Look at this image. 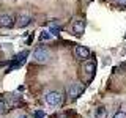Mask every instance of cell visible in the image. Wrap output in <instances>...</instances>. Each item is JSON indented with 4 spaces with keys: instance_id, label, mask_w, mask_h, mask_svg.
<instances>
[{
    "instance_id": "1",
    "label": "cell",
    "mask_w": 126,
    "mask_h": 118,
    "mask_svg": "<svg viewBox=\"0 0 126 118\" xmlns=\"http://www.w3.org/2000/svg\"><path fill=\"white\" fill-rule=\"evenodd\" d=\"M33 58H35V61H38V63H46V61H49L50 54L46 47H36V49L33 50Z\"/></svg>"
},
{
    "instance_id": "2",
    "label": "cell",
    "mask_w": 126,
    "mask_h": 118,
    "mask_svg": "<svg viewBox=\"0 0 126 118\" xmlns=\"http://www.w3.org/2000/svg\"><path fill=\"white\" fill-rule=\"evenodd\" d=\"M62 101H63V96L58 91H49L46 94V102L49 105H60Z\"/></svg>"
},
{
    "instance_id": "3",
    "label": "cell",
    "mask_w": 126,
    "mask_h": 118,
    "mask_svg": "<svg viewBox=\"0 0 126 118\" xmlns=\"http://www.w3.org/2000/svg\"><path fill=\"white\" fill-rule=\"evenodd\" d=\"M82 93H84V85L80 84H71L68 87V96L71 99H77Z\"/></svg>"
},
{
    "instance_id": "4",
    "label": "cell",
    "mask_w": 126,
    "mask_h": 118,
    "mask_svg": "<svg viewBox=\"0 0 126 118\" xmlns=\"http://www.w3.org/2000/svg\"><path fill=\"white\" fill-rule=\"evenodd\" d=\"M71 30H73L74 35H82L85 30V21L84 19H74L71 22Z\"/></svg>"
},
{
    "instance_id": "5",
    "label": "cell",
    "mask_w": 126,
    "mask_h": 118,
    "mask_svg": "<svg viewBox=\"0 0 126 118\" xmlns=\"http://www.w3.org/2000/svg\"><path fill=\"white\" fill-rule=\"evenodd\" d=\"M14 25V17L11 14H3L2 17H0V27H3V29H10V27Z\"/></svg>"
},
{
    "instance_id": "6",
    "label": "cell",
    "mask_w": 126,
    "mask_h": 118,
    "mask_svg": "<svg viewBox=\"0 0 126 118\" xmlns=\"http://www.w3.org/2000/svg\"><path fill=\"white\" fill-rule=\"evenodd\" d=\"M76 55L79 58H82V60H85V58L90 57V50L87 49L85 46H77L76 47Z\"/></svg>"
},
{
    "instance_id": "7",
    "label": "cell",
    "mask_w": 126,
    "mask_h": 118,
    "mask_svg": "<svg viewBox=\"0 0 126 118\" xmlns=\"http://www.w3.org/2000/svg\"><path fill=\"white\" fill-rule=\"evenodd\" d=\"M30 22H32V17H30V16L22 14V16H19V19H17V22H16V25H17L19 29H24V27H27Z\"/></svg>"
},
{
    "instance_id": "8",
    "label": "cell",
    "mask_w": 126,
    "mask_h": 118,
    "mask_svg": "<svg viewBox=\"0 0 126 118\" xmlns=\"http://www.w3.org/2000/svg\"><path fill=\"white\" fill-rule=\"evenodd\" d=\"M94 69H96L94 63H85V65H84V71H85V74H87V77H88V79L93 76Z\"/></svg>"
},
{
    "instance_id": "9",
    "label": "cell",
    "mask_w": 126,
    "mask_h": 118,
    "mask_svg": "<svg viewBox=\"0 0 126 118\" xmlns=\"http://www.w3.org/2000/svg\"><path fill=\"white\" fill-rule=\"evenodd\" d=\"M107 117V110L106 107H98L96 109V118H106Z\"/></svg>"
},
{
    "instance_id": "10",
    "label": "cell",
    "mask_w": 126,
    "mask_h": 118,
    "mask_svg": "<svg viewBox=\"0 0 126 118\" xmlns=\"http://www.w3.org/2000/svg\"><path fill=\"white\" fill-rule=\"evenodd\" d=\"M50 38H52L50 31H43L41 36H39V39H41V41H47V39H50Z\"/></svg>"
},
{
    "instance_id": "11",
    "label": "cell",
    "mask_w": 126,
    "mask_h": 118,
    "mask_svg": "<svg viewBox=\"0 0 126 118\" xmlns=\"http://www.w3.org/2000/svg\"><path fill=\"white\" fill-rule=\"evenodd\" d=\"M6 112V104L3 99H0V113H5Z\"/></svg>"
},
{
    "instance_id": "12",
    "label": "cell",
    "mask_w": 126,
    "mask_h": 118,
    "mask_svg": "<svg viewBox=\"0 0 126 118\" xmlns=\"http://www.w3.org/2000/svg\"><path fill=\"white\" fill-rule=\"evenodd\" d=\"M46 117V112H43V110H36L35 112V118H44Z\"/></svg>"
},
{
    "instance_id": "13",
    "label": "cell",
    "mask_w": 126,
    "mask_h": 118,
    "mask_svg": "<svg viewBox=\"0 0 126 118\" xmlns=\"http://www.w3.org/2000/svg\"><path fill=\"white\" fill-rule=\"evenodd\" d=\"M113 2H115L118 6H121V8H123V6H126V0H113Z\"/></svg>"
},
{
    "instance_id": "14",
    "label": "cell",
    "mask_w": 126,
    "mask_h": 118,
    "mask_svg": "<svg viewBox=\"0 0 126 118\" xmlns=\"http://www.w3.org/2000/svg\"><path fill=\"white\" fill-rule=\"evenodd\" d=\"M113 118H126V113L125 112H117L115 115H113Z\"/></svg>"
},
{
    "instance_id": "15",
    "label": "cell",
    "mask_w": 126,
    "mask_h": 118,
    "mask_svg": "<svg viewBox=\"0 0 126 118\" xmlns=\"http://www.w3.org/2000/svg\"><path fill=\"white\" fill-rule=\"evenodd\" d=\"M17 118H29V117H27V115H19Z\"/></svg>"
}]
</instances>
